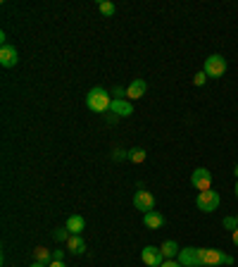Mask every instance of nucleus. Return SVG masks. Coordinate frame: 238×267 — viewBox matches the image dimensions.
Masks as SVG:
<instances>
[{"instance_id":"1","label":"nucleus","mask_w":238,"mask_h":267,"mask_svg":"<svg viewBox=\"0 0 238 267\" xmlns=\"http://www.w3.org/2000/svg\"><path fill=\"white\" fill-rule=\"evenodd\" d=\"M86 105H89L93 112H107L112 100H110V93L100 86H95V89L89 91V96H86Z\"/></svg>"},{"instance_id":"2","label":"nucleus","mask_w":238,"mask_h":267,"mask_svg":"<svg viewBox=\"0 0 238 267\" xmlns=\"http://www.w3.org/2000/svg\"><path fill=\"white\" fill-rule=\"evenodd\" d=\"M200 260H203V267L205 265H233V255H226L217 248H200Z\"/></svg>"},{"instance_id":"3","label":"nucleus","mask_w":238,"mask_h":267,"mask_svg":"<svg viewBox=\"0 0 238 267\" xmlns=\"http://www.w3.org/2000/svg\"><path fill=\"white\" fill-rule=\"evenodd\" d=\"M219 193L217 191H200L198 193V198H196V206H198V210H203V213H214L219 208Z\"/></svg>"},{"instance_id":"4","label":"nucleus","mask_w":238,"mask_h":267,"mask_svg":"<svg viewBox=\"0 0 238 267\" xmlns=\"http://www.w3.org/2000/svg\"><path fill=\"white\" fill-rule=\"evenodd\" d=\"M226 72V60L222 55H210L207 60H205V74L212 76V79H219V76H224Z\"/></svg>"},{"instance_id":"5","label":"nucleus","mask_w":238,"mask_h":267,"mask_svg":"<svg viewBox=\"0 0 238 267\" xmlns=\"http://www.w3.org/2000/svg\"><path fill=\"white\" fill-rule=\"evenodd\" d=\"M179 262L184 267H203V260H200V248L196 246H186L179 251Z\"/></svg>"},{"instance_id":"6","label":"nucleus","mask_w":238,"mask_h":267,"mask_svg":"<svg viewBox=\"0 0 238 267\" xmlns=\"http://www.w3.org/2000/svg\"><path fill=\"white\" fill-rule=\"evenodd\" d=\"M190 184L196 186L198 191H210V186H212V172L205 170V167H198V170L190 174Z\"/></svg>"},{"instance_id":"7","label":"nucleus","mask_w":238,"mask_h":267,"mask_svg":"<svg viewBox=\"0 0 238 267\" xmlns=\"http://www.w3.org/2000/svg\"><path fill=\"white\" fill-rule=\"evenodd\" d=\"M134 208L141 210L143 215L150 213V210H155V196L150 191H136V196H134Z\"/></svg>"},{"instance_id":"8","label":"nucleus","mask_w":238,"mask_h":267,"mask_svg":"<svg viewBox=\"0 0 238 267\" xmlns=\"http://www.w3.org/2000/svg\"><path fill=\"white\" fill-rule=\"evenodd\" d=\"M141 258H143V262H145L148 267H160L164 262L162 251H160V248H155V246H145V248H143Z\"/></svg>"},{"instance_id":"9","label":"nucleus","mask_w":238,"mask_h":267,"mask_svg":"<svg viewBox=\"0 0 238 267\" xmlns=\"http://www.w3.org/2000/svg\"><path fill=\"white\" fill-rule=\"evenodd\" d=\"M110 112H112L115 117H129V115H134V105H131V100L115 98L112 105H110Z\"/></svg>"},{"instance_id":"10","label":"nucleus","mask_w":238,"mask_h":267,"mask_svg":"<svg viewBox=\"0 0 238 267\" xmlns=\"http://www.w3.org/2000/svg\"><path fill=\"white\" fill-rule=\"evenodd\" d=\"M17 62H19V53H17L12 46H7V43H5V46L0 48V65L10 69V67H14Z\"/></svg>"},{"instance_id":"11","label":"nucleus","mask_w":238,"mask_h":267,"mask_svg":"<svg viewBox=\"0 0 238 267\" xmlns=\"http://www.w3.org/2000/svg\"><path fill=\"white\" fill-rule=\"evenodd\" d=\"M145 91H148V84L143 81V79H134L126 86V96H129V100H138V98L145 96Z\"/></svg>"},{"instance_id":"12","label":"nucleus","mask_w":238,"mask_h":267,"mask_svg":"<svg viewBox=\"0 0 238 267\" xmlns=\"http://www.w3.org/2000/svg\"><path fill=\"white\" fill-rule=\"evenodd\" d=\"M143 224L148 229H162L164 227V215L157 213V210H150V213L143 215Z\"/></svg>"},{"instance_id":"13","label":"nucleus","mask_w":238,"mask_h":267,"mask_svg":"<svg viewBox=\"0 0 238 267\" xmlns=\"http://www.w3.org/2000/svg\"><path fill=\"white\" fill-rule=\"evenodd\" d=\"M69 229V234H74V236H79V234L86 229V219L81 217V215H69L67 224H64Z\"/></svg>"},{"instance_id":"14","label":"nucleus","mask_w":238,"mask_h":267,"mask_svg":"<svg viewBox=\"0 0 238 267\" xmlns=\"http://www.w3.org/2000/svg\"><path fill=\"white\" fill-rule=\"evenodd\" d=\"M67 248H69V253H74V255H81V253H86V241L81 239V236H69V241H67Z\"/></svg>"},{"instance_id":"15","label":"nucleus","mask_w":238,"mask_h":267,"mask_svg":"<svg viewBox=\"0 0 238 267\" xmlns=\"http://www.w3.org/2000/svg\"><path fill=\"white\" fill-rule=\"evenodd\" d=\"M160 251H162V255L167 258V260H174V258H179V243L177 241H164L162 246H160Z\"/></svg>"},{"instance_id":"16","label":"nucleus","mask_w":238,"mask_h":267,"mask_svg":"<svg viewBox=\"0 0 238 267\" xmlns=\"http://www.w3.org/2000/svg\"><path fill=\"white\" fill-rule=\"evenodd\" d=\"M34 255H36V262H41V265H50L53 262V255H50V251L43 246L34 248Z\"/></svg>"},{"instance_id":"17","label":"nucleus","mask_w":238,"mask_h":267,"mask_svg":"<svg viewBox=\"0 0 238 267\" xmlns=\"http://www.w3.org/2000/svg\"><path fill=\"white\" fill-rule=\"evenodd\" d=\"M129 160L131 162H143V160H145V151H143V148H131L129 151Z\"/></svg>"},{"instance_id":"18","label":"nucleus","mask_w":238,"mask_h":267,"mask_svg":"<svg viewBox=\"0 0 238 267\" xmlns=\"http://www.w3.org/2000/svg\"><path fill=\"white\" fill-rule=\"evenodd\" d=\"M53 236H55V241H69V236H72V234H69V229L67 227H60V229H55L53 232Z\"/></svg>"},{"instance_id":"19","label":"nucleus","mask_w":238,"mask_h":267,"mask_svg":"<svg viewBox=\"0 0 238 267\" xmlns=\"http://www.w3.org/2000/svg\"><path fill=\"white\" fill-rule=\"evenodd\" d=\"M98 7H100V12L105 14V17H112V14H115V3H107V0H102Z\"/></svg>"},{"instance_id":"20","label":"nucleus","mask_w":238,"mask_h":267,"mask_svg":"<svg viewBox=\"0 0 238 267\" xmlns=\"http://www.w3.org/2000/svg\"><path fill=\"white\" fill-rule=\"evenodd\" d=\"M224 229H229V232H236V229H238V219L236 217H224Z\"/></svg>"},{"instance_id":"21","label":"nucleus","mask_w":238,"mask_h":267,"mask_svg":"<svg viewBox=\"0 0 238 267\" xmlns=\"http://www.w3.org/2000/svg\"><path fill=\"white\" fill-rule=\"evenodd\" d=\"M205 79H207V74H205V69H203V72H198V74H196L193 84H196V86H203V84H205Z\"/></svg>"},{"instance_id":"22","label":"nucleus","mask_w":238,"mask_h":267,"mask_svg":"<svg viewBox=\"0 0 238 267\" xmlns=\"http://www.w3.org/2000/svg\"><path fill=\"white\" fill-rule=\"evenodd\" d=\"M160 267H184V265H181V262H179V260H164Z\"/></svg>"},{"instance_id":"23","label":"nucleus","mask_w":238,"mask_h":267,"mask_svg":"<svg viewBox=\"0 0 238 267\" xmlns=\"http://www.w3.org/2000/svg\"><path fill=\"white\" fill-rule=\"evenodd\" d=\"M62 258H64V251H60V248L53 251V260H62Z\"/></svg>"},{"instance_id":"24","label":"nucleus","mask_w":238,"mask_h":267,"mask_svg":"<svg viewBox=\"0 0 238 267\" xmlns=\"http://www.w3.org/2000/svg\"><path fill=\"white\" fill-rule=\"evenodd\" d=\"M115 158L122 160V158H129V155H126V151H115Z\"/></svg>"},{"instance_id":"25","label":"nucleus","mask_w":238,"mask_h":267,"mask_svg":"<svg viewBox=\"0 0 238 267\" xmlns=\"http://www.w3.org/2000/svg\"><path fill=\"white\" fill-rule=\"evenodd\" d=\"M115 96H126V89H122V86H117V89H115Z\"/></svg>"},{"instance_id":"26","label":"nucleus","mask_w":238,"mask_h":267,"mask_svg":"<svg viewBox=\"0 0 238 267\" xmlns=\"http://www.w3.org/2000/svg\"><path fill=\"white\" fill-rule=\"evenodd\" d=\"M48 267H67V265H64V262H62V260H53V262H50V265H48Z\"/></svg>"},{"instance_id":"27","label":"nucleus","mask_w":238,"mask_h":267,"mask_svg":"<svg viewBox=\"0 0 238 267\" xmlns=\"http://www.w3.org/2000/svg\"><path fill=\"white\" fill-rule=\"evenodd\" d=\"M231 239H233V243H236V248H238V229L236 232H231Z\"/></svg>"},{"instance_id":"28","label":"nucleus","mask_w":238,"mask_h":267,"mask_svg":"<svg viewBox=\"0 0 238 267\" xmlns=\"http://www.w3.org/2000/svg\"><path fill=\"white\" fill-rule=\"evenodd\" d=\"M31 267H48V265H41V262H34V265H31Z\"/></svg>"},{"instance_id":"29","label":"nucleus","mask_w":238,"mask_h":267,"mask_svg":"<svg viewBox=\"0 0 238 267\" xmlns=\"http://www.w3.org/2000/svg\"><path fill=\"white\" fill-rule=\"evenodd\" d=\"M233 174H236V177H238V162H236V167H233Z\"/></svg>"},{"instance_id":"30","label":"nucleus","mask_w":238,"mask_h":267,"mask_svg":"<svg viewBox=\"0 0 238 267\" xmlns=\"http://www.w3.org/2000/svg\"><path fill=\"white\" fill-rule=\"evenodd\" d=\"M236 198H238V181H236Z\"/></svg>"},{"instance_id":"31","label":"nucleus","mask_w":238,"mask_h":267,"mask_svg":"<svg viewBox=\"0 0 238 267\" xmlns=\"http://www.w3.org/2000/svg\"><path fill=\"white\" fill-rule=\"evenodd\" d=\"M236 219H238V215H236Z\"/></svg>"}]
</instances>
